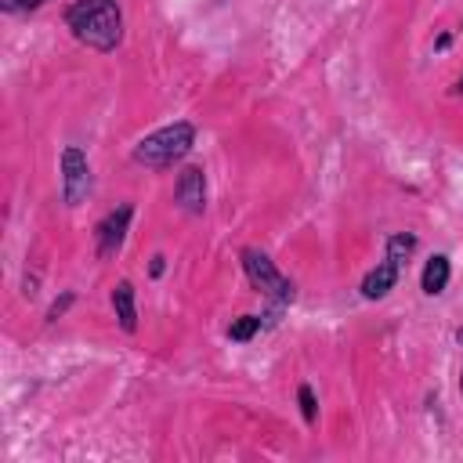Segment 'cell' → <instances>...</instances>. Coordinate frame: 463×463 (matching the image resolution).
Listing matches in <instances>:
<instances>
[{"label":"cell","mask_w":463,"mask_h":463,"mask_svg":"<svg viewBox=\"0 0 463 463\" xmlns=\"http://www.w3.org/2000/svg\"><path fill=\"white\" fill-rule=\"evenodd\" d=\"M61 22L76 43L98 54H112L123 43V7L116 0H72Z\"/></svg>","instance_id":"1"},{"label":"cell","mask_w":463,"mask_h":463,"mask_svg":"<svg viewBox=\"0 0 463 463\" xmlns=\"http://www.w3.org/2000/svg\"><path fill=\"white\" fill-rule=\"evenodd\" d=\"M239 260H242V271H246L250 286L268 300V311H264L260 318H264V329H271V326L279 322V315L297 300V286H293V279H286V275L275 268V260H271L264 250H257V246H246V250L239 253Z\"/></svg>","instance_id":"2"},{"label":"cell","mask_w":463,"mask_h":463,"mask_svg":"<svg viewBox=\"0 0 463 463\" xmlns=\"http://www.w3.org/2000/svg\"><path fill=\"white\" fill-rule=\"evenodd\" d=\"M195 145V123L192 119H174L152 134H145L134 148H130V159L145 170H166L174 163H181Z\"/></svg>","instance_id":"3"},{"label":"cell","mask_w":463,"mask_h":463,"mask_svg":"<svg viewBox=\"0 0 463 463\" xmlns=\"http://www.w3.org/2000/svg\"><path fill=\"white\" fill-rule=\"evenodd\" d=\"M58 170H61V203H65V206L87 203V195H90V188H94L87 152H83L80 145H65V148H61V159H58Z\"/></svg>","instance_id":"4"},{"label":"cell","mask_w":463,"mask_h":463,"mask_svg":"<svg viewBox=\"0 0 463 463\" xmlns=\"http://www.w3.org/2000/svg\"><path fill=\"white\" fill-rule=\"evenodd\" d=\"M130 221H134V206L130 203H119L116 210H109L94 224V253H98V260H112L123 250L127 232H130Z\"/></svg>","instance_id":"5"},{"label":"cell","mask_w":463,"mask_h":463,"mask_svg":"<svg viewBox=\"0 0 463 463\" xmlns=\"http://www.w3.org/2000/svg\"><path fill=\"white\" fill-rule=\"evenodd\" d=\"M174 203H177L184 213L203 217V210H206V170H203V166H184V170L177 174Z\"/></svg>","instance_id":"6"},{"label":"cell","mask_w":463,"mask_h":463,"mask_svg":"<svg viewBox=\"0 0 463 463\" xmlns=\"http://www.w3.org/2000/svg\"><path fill=\"white\" fill-rule=\"evenodd\" d=\"M398 275H402V268L391 260V257H383L373 271H365V279H362V286H358V293L365 297V300H383L394 286H398Z\"/></svg>","instance_id":"7"},{"label":"cell","mask_w":463,"mask_h":463,"mask_svg":"<svg viewBox=\"0 0 463 463\" xmlns=\"http://www.w3.org/2000/svg\"><path fill=\"white\" fill-rule=\"evenodd\" d=\"M112 311H116V322H119L123 333H137V293H134V282H127V279L116 282Z\"/></svg>","instance_id":"8"},{"label":"cell","mask_w":463,"mask_h":463,"mask_svg":"<svg viewBox=\"0 0 463 463\" xmlns=\"http://www.w3.org/2000/svg\"><path fill=\"white\" fill-rule=\"evenodd\" d=\"M449 279H452L449 257H445V253H434V257L423 264V271H420V289H423L427 297H438V293H445Z\"/></svg>","instance_id":"9"},{"label":"cell","mask_w":463,"mask_h":463,"mask_svg":"<svg viewBox=\"0 0 463 463\" xmlns=\"http://www.w3.org/2000/svg\"><path fill=\"white\" fill-rule=\"evenodd\" d=\"M412 253H416V235H412V232H394V235H387L383 257H391L398 268H405Z\"/></svg>","instance_id":"10"},{"label":"cell","mask_w":463,"mask_h":463,"mask_svg":"<svg viewBox=\"0 0 463 463\" xmlns=\"http://www.w3.org/2000/svg\"><path fill=\"white\" fill-rule=\"evenodd\" d=\"M260 329H264V318H260V315H239V318H232V326H228V340L250 344Z\"/></svg>","instance_id":"11"},{"label":"cell","mask_w":463,"mask_h":463,"mask_svg":"<svg viewBox=\"0 0 463 463\" xmlns=\"http://www.w3.org/2000/svg\"><path fill=\"white\" fill-rule=\"evenodd\" d=\"M297 402H300L304 423H315V420H318V402H315V391H311V383H300V387H297Z\"/></svg>","instance_id":"12"},{"label":"cell","mask_w":463,"mask_h":463,"mask_svg":"<svg viewBox=\"0 0 463 463\" xmlns=\"http://www.w3.org/2000/svg\"><path fill=\"white\" fill-rule=\"evenodd\" d=\"M72 304H76V293H72V289H65V293H61V297H58V300L47 307V322H58V318H65V311H69Z\"/></svg>","instance_id":"13"},{"label":"cell","mask_w":463,"mask_h":463,"mask_svg":"<svg viewBox=\"0 0 463 463\" xmlns=\"http://www.w3.org/2000/svg\"><path fill=\"white\" fill-rule=\"evenodd\" d=\"M47 0H0V11L4 14H25V11H36L43 7Z\"/></svg>","instance_id":"14"},{"label":"cell","mask_w":463,"mask_h":463,"mask_svg":"<svg viewBox=\"0 0 463 463\" xmlns=\"http://www.w3.org/2000/svg\"><path fill=\"white\" fill-rule=\"evenodd\" d=\"M148 271H152V279H159V275L166 271V257H163V253H156V257H152V264H148Z\"/></svg>","instance_id":"15"},{"label":"cell","mask_w":463,"mask_h":463,"mask_svg":"<svg viewBox=\"0 0 463 463\" xmlns=\"http://www.w3.org/2000/svg\"><path fill=\"white\" fill-rule=\"evenodd\" d=\"M456 347H459V394H463V326L456 329Z\"/></svg>","instance_id":"16"},{"label":"cell","mask_w":463,"mask_h":463,"mask_svg":"<svg viewBox=\"0 0 463 463\" xmlns=\"http://www.w3.org/2000/svg\"><path fill=\"white\" fill-rule=\"evenodd\" d=\"M22 293H25V297H36V275L25 279V289H22Z\"/></svg>","instance_id":"17"},{"label":"cell","mask_w":463,"mask_h":463,"mask_svg":"<svg viewBox=\"0 0 463 463\" xmlns=\"http://www.w3.org/2000/svg\"><path fill=\"white\" fill-rule=\"evenodd\" d=\"M449 43H452V36H449V33H441V36H438V43H434V51H445Z\"/></svg>","instance_id":"18"},{"label":"cell","mask_w":463,"mask_h":463,"mask_svg":"<svg viewBox=\"0 0 463 463\" xmlns=\"http://www.w3.org/2000/svg\"><path fill=\"white\" fill-rule=\"evenodd\" d=\"M452 90H456V94H463V76L456 80V87H452Z\"/></svg>","instance_id":"19"}]
</instances>
